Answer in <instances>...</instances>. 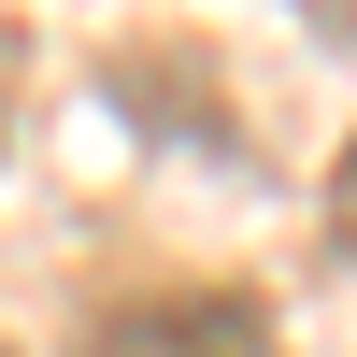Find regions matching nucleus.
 <instances>
[{"label":"nucleus","mask_w":357,"mask_h":357,"mask_svg":"<svg viewBox=\"0 0 357 357\" xmlns=\"http://www.w3.org/2000/svg\"><path fill=\"white\" fill-rule=\"evenodd\" d=\"M72 357H272V314L243 286H172V301H114L86 314Z\"/></svg>","instance_id":"nucleus-1"},{"label":"nucleus","mask_w":357,"mask_h":357,"mask_svg":"<svg viewBox=\"0 0 357 357\" xmlns=\"http://www.w3.org/2000/svg\"><path fill=\"white\" fill-rule=\"evenodd\" d=\"M329 243H357V143L329 158Z\"/></svg>","instance_id":"nucleus-2"}]
</instances>
